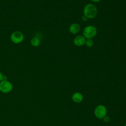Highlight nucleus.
<instances>
[{"label": "nucleus", "instance_id": "1", "mask_svg": "<svg viewBox=\"0 0 126 126\" xmlns=\"http://www.w3.org/2000/svg\"><path fill=\"white\" fill-rule=\"evenodd\" d=\"M97 12V10L96 7L92 3H89L87 4L83 9L84 15L89 19L94 18L96 16Z\"/></svg>", "mask_w": 126, "mask_h": 126}, {"label": "nucleus", "instance_id": "2", "mask_svg": "<svg viewBox=\"0 0 126 126\" xmlns=\"http://www.w3.org/2000/svg\"><path fill=\"white\" fill-rule=\"evenodd\" d=\"M97 33L96 28L93 26H88L83 30V34L85 38L91 39L94 37Z\"/></svg>", "mask_w": 126, "mask_h": 126}, {"label": "nucleus", "instance_id": "3", "mask_svg": "<svg viewBox=\"0 0 126 126\" xmlns=\"http://www.w3.org/2000/svg\"><path fill=\"white\" fill-rule=\"evenodd\" d=\"M12 84L7 80H3L0 82V91L3 93H8L12 90Z\"/></svg>", "mask_w": 126, "mask_h": 126}, {"label": "nucleus", "instance_id": "4", "mask_svg": "<svg viewBox=\"0 0 126 126\" xmlns=\"http://www.w3.org/2000/svg\"><path fill=\"white\" fill-rule=\"evenodd\" d=\"M10 39L14 43H20L24 40V35L20 31H15L11 34Z\"/></svg>", "mask_w": 126, "mask_h": 126}, {"label": "nucleus", "instance_id": "5", "mask_svg": "<svg viewBox=\"0 0 126 126\" xmlns=\"http://www.w3.org/2000/svg\"><path fill=\"white\" fill-rule=\"evenodd\" d=\"M107 112L106 107L102 105L97 106L94 110V115L97 118L102 119L105 116Z\"/></svg>", "mask_w": 126, "mask_h": 126}, {"label": "nucleus", "instance_id": "6", "mask_svg": "<svg viewBox=\"0 0 126 126\" xmlns=\"http://www.w3.org/2000/svg\"><path fill=\"white\" fill-rule=\"evenodd\" d=\"M86 41L85 38L82 35H78L76 36L74 40L73 43L77 46H81L85 44Z\"/></svg>", "mask_w": 126, "mask_h": 126}, {"label": "nucleus", "instance_id": "7", "mask_svg": "<svg viewBox=\"0 0 126 126\" xmlns=\"http://www.w3.org/2000/svg\"><path fill=\"white\" fill-rule=\"evenodd\" d=\"M80 30V26L78 23H73L69 27V31L72 34L78 33Z\"/></svg>", "mask_w": 126, "mask_h": 126}, {"label": "nucleus", "instance_id": "8", "mask_svg": "<svg viewBox=\"0 0 126 126\" xmlns=\"http://www.w3.org/2000/svg\"><path fill=\"white\" fill-rule=\"evenodd\" d=\"M72 98L75 102L79 103L83 100V95L80 93H75L73 94Z\"/></svg>", "mask_w": 126, "mask_h": 126}, {"label": "nucleus", "instance_id": "9", "mask_svg": "<svg viewBox=\"0 0 126 126\" xmlns=\"http://www.w3.org/2000/svg\"><path fill=\"white\" fill-rule=\"evenodd\" d=\"M40 40L37 37H33L31 40V44L32 46L37 47L40 44Z\"/></svg>", "mask_w": 126, "mask_h": 126}, {"label": "nucleus", "instance_id": "10", "mask_svg": "<svg viewBox=\"0 0 126 126\" xmlns=\"http://www.w3.org/2000/svg\"><path fill=\"white\" fill-rule=\"evenodd\" d=\"M86 45L88 47H91L93 46V44H94V41L93 40V39L92 38L91 39H87V40H86L85 41V43Z\"/></svg>", "mask_w": 126, "mask_h": 126}, {"label": "nucleus", "instance_id": "11", "mask_svg": "<svg viewBox=\"0 0 126 126\" xmlns=\"http://www.w3.org/2000/svg\"><path fill=\"white\" fill-rule=\"evenodd\" d=\"M7 78L5 76H3L1 72H0V81H2L3 80H7Z\"/></svg>", "mask_w": 126, "mask_h": 126}, {"label": "nucleus", "instance_id": "12", "mask_svg": "<svg viewBox=\"0 0 126 126\" xmlns=\"http://www.w3.org/2000/svg\"><path fill=\"white\" fill-rule=\"evenodd\" d=\"M103 121L107 123V122H108L109 121V118L108 116H105V117H104L103 118Z\"/></svg>", "mask_w": 126, "mask_h": 126}, {"label": "nucleus", "instance_id": "13", "mask_svg": "<svg viewBox=\"0 0 126 126\" xmlns=\"http://www.w3.org/2000/svg\"><path fill=\"white\" fill-rule=\"evenodd\" d=\"M88 18L86 17V16H85V15H83L82 17V20L83 21H84V22H85V21H86L87 20H88Z\"/></svg>", "mask_w": 126, "mask_h": 126}, {"label": "nucleus", "instance_id": "14", "mask_svg": "<svg viewBox=\"0 0 126 126\" xmlns=\"http://www.w3.org/2000/svg\"><path fill=\"white\" fill-rule=\"evenodd\" d=\"M91 0L94 2H99L101 0Z\"/></svg>", "mask_w": 126, "mask_h": 126}, {"label": "nucleus", "instance_id": "15", "mask_svg": "<svg viewBox=\"0 0 126 126\" xmlns=\"http://www.w3.org/2000/svg\"></svg>", "mask_w": 126, "mask_h": 126}]
</instances>
